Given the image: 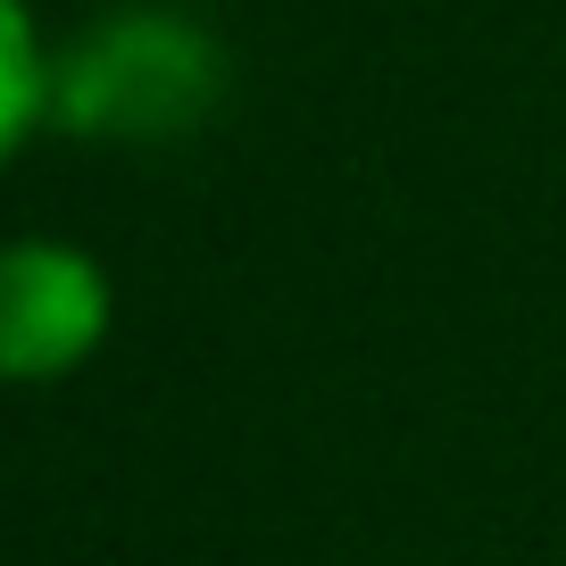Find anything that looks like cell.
<instances>
[{"instance_id": "cell-2", "label": "cell", "mask_w": 566, "mask_h": 566, "mask_svg": "<svg viewBox=\"0 0 566 566\" xmlns=\"http://www.w3.org/2000/svg\"><path fill=\"white\" fill-rule=\"evenodd\" d=\"M108 275L75 242H0V384H59L108 342Z\"/></svg>"}, {"instance_id": "cell-1", "label": "cell", "mask_w": 566, "mask_h": 566, "mask_svg": "<svg viewBox=\"0 0 566 566\" xmlns=\"http://www.w3.org/2000/svg\"><path fill=\"white\" fill-rule=\"evenodd\" d=\"M226 92V51L176 9H117L51 59V117L84 142H184Z\"/></svg>"}, {"instance_id": "cell-3", "label": "cell", "mask_w": 566, "mask_h": 566, "mask_svg": "<svg viewBox=\"0 0 566 566\" xmlns=\"http://www.w3.org/2000/svg\"><path fill=\"white\" fill-rule=\"evenodd\" d=\"M51 117V51L25 0H0V167L25 150V134Z\"/></svg>"}]
</instances>
